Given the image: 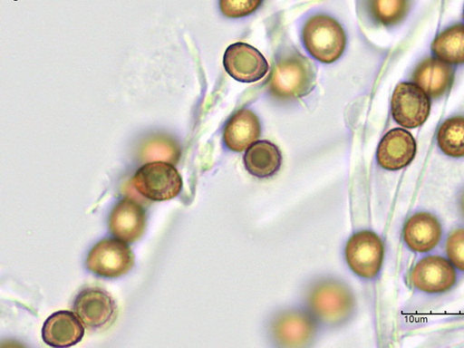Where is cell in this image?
Returning <instances> with one entry per match:
<instances>
[{"label": "cell", "instance_id": "cell-6", "mask_svg": "<svg viewBox=\"0 0 464 348\" xmlns=\"http://www.w3.org/2000/svg\"><path fill=\"white\" fill-rule=\"evenodd\" d=\"M134 261V254L125 242L120 239H104L91 250L87 267L97 276L118 278L130 272Z\"/></svg>", "mask_w": 464, "mask_h": 348}, {"label": "cell", "instance_id": "cell-10", "mask_svg": "<svg viewBox=\"0 0 464 348\" xmlns=\"http://www.w3.org/2000/svg\"><path fill=\"white\" fill-rule=\"evenodd\" d=\"M411 281L419 291L440 294L450 290L457 283V273L450 260L430 256L420 259L413 267Z\"/></svg>", "mask_w": 464, "mask_h": 348}, {"label": "cell", "instance_id": "cell-24", "mask_svg": "<svg viewBox=\"0 0 464 348\" xmlns=\"http://www.w3.org/2000/svg\"><path fill=\"white\" fill-rule=\"evenodd\" d=\"M461 210H462V213L464 215V196H463V198L461 199Z\"/></svg>", "mask_w": 464, "mask_h": 348}, {"label": "cell", "instance_id": "cell-4", "mask_svg": "<svg viewBox=\"0 0 464 348\" xmlns=\"http://www.w3.org/2000/svg\"><path fill=\"white\" fill-rule=\"evenodd\" d=\"M73 313L91 331H105L118 319L119 307L112 296L100 287H87L76 295Z\"/></svg>", "mask_w": 464, "mask_h": 348}, {"label": "cell", "instance_id": "cell-17", "mask_svg": "<svg viewBox=\"0 0 464 348\" xmlns=\"http://www.w3.org/2000/svg\"><path fill=\"white\" fill-rule=\"evenodd\" d=\"M314 319L304 313H287L274 324L276 340L285 346H301L312 339L315 333Z\"/></svg>", "mask_w": 464, "mask_h": 348}, {"label": "cell", "instance_id": "cell-5", "mask_svg": "<svg viewBox=\"0 0 464 348\" xmlns=\"http://www.w3.org/2000/svg\"><path fill=\"white\" fill-rule=\"evenodd\" d=\"M309 305L314 315L328 324H339L353 314L354 298L344 285L326 282L317 285L309 295Z\"/></svg>", "mask_w": 464, "mask_h": 348}, {"label": "cell", "instance_id": "cell-19", "mask_svg": "<svg viewBox=\"0 0 464 348\" xmlns=\"http://www.w3.org/2000/svg\"><path fill=\"white\" fill-rule=\"evenodd\" d=\"M432 52L449 64H463L464 25L456 24L444 30L434 41Z\"/></svg>", "mask_w": 464, "mask_h": 348}, {"label": "cell", "instance_id": "cell-20", "mask_svg": "<svg viewBox=\"0 0 464 348\" xmlns=\"http://www.w3.org/2000/svg\"><path fill=\"white\" fill-rule=\"evenodd\" d=\"M411 0H369L368 9L379 25L391 27L401 24L407 16Z\"/></svg>", "mask_w": 464, "mask_h": 348}, {"label": "cell", "instance_id": "cell-18", "mask_svg": "<svg viewBox=\"0 0 464 348\" xmlns=\"http://www.w3.org/2000/svg\"><path fill=\"white\" fill-rule=\"evenodd\" d=\"M244 161L246 170L251 175L265 179L273 177L280 170L283 158L276 144L259 140L248 148Z\"/></svg>", "mask_w": 464, "mask_h": 348}, {"label": "cell", "instance_id": "cell-15", "mask_svg": "<svg viewBox=\"0 0 464 348\" xmlns=\"http://www.w3.org/2000/svg\"><path fill=\"white\" fill-rule=\"evenodd\" d=\"M260 134L257 115L249 109H241L227 121L223 139L230 150L242 152L256 142Z\"/></svg>", "mask_w": 464, "mask_h": 348}, {"label": "cell", "instance_id": "cell-25", "mask_svg": "<svg viewBox=\"0 0 464 348\" xmlns=\"http://www.w3.org/2000/svg\"><path fill=\"white\" fill-rule=\"evenodd\" d=\"M463 16H464V14H463Z\"/></svg>", "mask_w": 464, "mask_h": 348}, {"label": "cell", "instance_id": "cell-7", "mask_svg": "<svg viewBox=\"0 0 464 348\" xmlns=\"http://www.w3.org/2000/svg\"><path fill=\"white\" fill-rule=\"evenodd\" d=\"M383 245L374 232L364 230L354 235L345 247L348 266L357 276L366 279L375 277L383 260Z\"/></svg>", "mask_w": 464, "mask_h": 348}, {"label": "cell", "instance_id": "cell-1", "mask_svg": "<svg viewBox=\"0 0 464 348\" xmlns=\"http://www.w3.org/2000/svg\"><path fill=\"white\" fill-rule=\"evenodd\" d=\"M315 82L316 69L311 60L297 52H289L276 62L266 86L274 98L289 102L311 93Z\"/></svg>", "mask_w": 464, "mask_h": 348}, {"label": "cell", "instance_id": "cell-13", "mask_svg": "<svg viewBox=\"0 0 464 348\" xmlns=\"http://www.w3.org/2000/svg\"><path fill=\"white\" fill-rule=\"evenodd\" d=\"M403 237L407 246L415 253H429L435 249L442 238V226L430 213L420 212L407 221Z\"/></svg>", "mask_w": 464, "mask_h": 348}, {"label": "cell", "instance_id": "cell-2", "mask_svg": "<svg viewBox=\"0 0 464 348\" xmlns=\"http://www.w3.org/2000/svg\"><path fill=\"white\" fill-rule=\"evenodd\" d=\"M302 42L312 57L322 63L331 64L343 54L346 34L335 19L325 14H317L304 24Z\"/></svg>", "mask_w": 464, "mask_h": 348}, {"label": "cell", "instance_id": "cell-3", "mask_svg": "<svg viewBox=\"0 0 464 348\" xmlns=\"http://www.w3.org/2000/svg\"><path fill=\"white\" fill-rule=\"evenodd\" d=\"M132 183L142 197L156 202L177 198L183 185L176 168L166 162L144 165L134 175Z\"/></svg>", "mask_w": 464, "mask_h": 348}, {"label": "cell", "instance_id": "cell-8", "mask_svg": "<svg viewBox=\"0 0 464 348\" xmlns=\"http://www.w3.org/2000/svg\"><path fill=\"white\" fill-rule=\"evenodd\" d=\"M395 121L406 128L416 129L428 121L431 102L430 96L412 83L399 84L392 101Z\"/></svg>", "mask_w": 464, "mask_h": 348}, {"label": "cell", "instance_id": "cell-12", "mask_svg": "<svg viewBox=\"0 0 464 348\" xmlns=\"http://www.w3.org/2000/svg\"><path fill=\"white\" fill-rule=\"evenodd\" d=\"M111 234L127 244L141 238L146 228V214L142 207L130 198L121 200L109 218Z\"/></svg>", "mask_w": 464, "mask_h": 348}, {"label": "cell", "instance_id": "cell-22", "mask_svg": "<svg viewBox=\"0 0 464 348\" xmlns=\"http://www.w3.org/2000/svg\"><path fill=\"white\" fill-rule=\"evenodd\" d=\"M264 0H219V9L224 16L239 19L256 13Z\"/></svg>", "mask_w": 464, "mask_h": 348}, {"label": "cell", "instance_id": "cell-11", "mask_svg": "<svg viewBox=\"0 0 464 348\" xmlns=\"http://www.w3.org/2000/svg\"><path fill=\"white\" fill-rule=\"evenodd\" d=\"M416 141L405 130L386 133L377 150V161L386 170L397 171L408 167L416 156Z\"/></svg>", "mask_w": 464, "mask_h": 348}, {"label": "cell", "instance_id": "cell-21", "mask_svg": "<svg viewBox=\"0 0 464 348\" xmlns=\"http://www.w3.org/2000/svg\"><path fill=\"white\" fill-rule=\"evenodd\" d=\"M438 144L446 156L464 158V116H453L442 124L438 133Z\"/></svg>", "mask_w": 464, "mask_h": 348}, {"label": "cell", "instance_id": "cell-9", "mask_svg": "<svg viewBox=\"0 0 464 348\" xmlns=\"http://www.w3.org/2000/svg\"><path fill=\"white\" fill-rule=\"evenodd\" d=\"M223 64L232 79L243 83L261 81L269 69L264 55L253 46L243 43L227 48Z\"/></svg>", "mask_w": 464, "mask_h": 348}, {"label": "cell", "instance_id": "cell-23", "mask_svg": "<svg viewBox=\"0 0 464 348\" xmlns=\"http://www.w3.org/2000/svg\"><path fill=\"white\" fill-rule=\"evenodd\" d=\"M446 251L450 262L464 273V228L451 232L447 239Z\"/></svg>", "mask_w": 464, "mask_h": 348}, {"label": "cell", "instance_id": "cell-14", "mask_svg": "<svg viewBox=\"0 0 464 348\" xmlns=\"http://www.w3.org/2000/svg\"><path fill=\"white\" fill-rule=\"evenodd\" d=\"M454 79L452 67L435 58L422 61L414 70L412 81L430 97L439 99L450 89Z\"/></svg>", "mask_w": 464, "mask_h": 348}, {"label": "cell", "instance_id": "cell-16", "mask_svg": "<svg viewBox=\"0 0 464 348\" xmlns=\"http://www.w3.org/2000/svg\"><path fill=\"white\" fill-rule=\"evenodd\" d=\"M81 322L71 312L53 314L44 325V341L53 347H70L79 343L85 334V328Z\"/></svg>", "mask_w": 464, "mask_h": 348}]
</instances>
